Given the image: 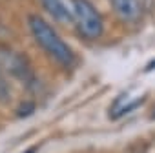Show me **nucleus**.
<instances>
[{
	"mask_svg": "<svg viewBox=\"0 0 155 153\" xmlns=\"http://www.w3.org/2000/svg\"><path fill=\"white\" fill-rule=\"evenodd\" d=\"M113 13L126 24L139 22L142 17L140 0H110Z\"/></svg>",
	"mask_w": 155,
	"mask_h": 153,
	"instance_id": "obj_4",
	"label": "nucleus"
},
{
	"mask_svg": "<svg viewBox=\"0 0 155 153\" xmlns=\"http://www.w3.org/2000/svg\"><path fill=\"white\" fill-rule=\"evenodd\" d=\"M40 4L46 9V13L51 18H55L57 22L68 24L71 20V13H69L68 6L64 4V0H40Z\"/></svg>",
	"mask_w": 155,
	"mask_h": 153,
	"instance_id": "obj_5",
	"label": "nucleus"
},
{
	"mask_svg": "<svg viewBox=\"0 0 155 153\" xmlns=\"http://www.w3.org/2000/svg\"><path fill=\"white\" fill-rule=\"evenodd\" d=\"M22 153H37V148H28V149L22 151Z\"/></svg>",
	"mask_w": 155,
	"mask_h": 153,
	"instance_id": "obj_6",
	"label": "nucleus"
},
{
	"mask_svg": "<svg viewBox=\"0 0 155 153\" xmlns=\"http://www.w3.org/2000/svg\"><path fill=\"white\" fill-rule=\"evenodd\" d=\"M0 67L17 75V79H20V80L29 79V67H28L26 58L9 49H0Z\"/></svg>",
	"mask_w": 155,
	"mask_h": 153,
	"instance_id": "obj_3",
	"label": "nucleus"
},
{
	"mask_svg": "<svg viewBox=\"0 0 155 153\" xmlns=\"http://www.w3.org/2000/svg\"><path fill=\"white\" fill-rule=\"evenodd\" d=\"M28 26L29 31L33 35V38L37 40V44L60 66L71 67L75 64V53L71 51V47L64 42V38L57 33V29L42 17L38 15H29L28 17Z\"/></svg>",
	"mask_w": 155,
	"mask_h": 153,
	"instance_id": "obj_1",
	"label": "nucleus"
},
{
	"mask_svg": "<svg viewBox=\"0 0 155 153\" xmlns=\"http://www.w3.org/2000/svg\"><path fill=\"white\" fill-rule=\"evenodd\" d=\"M73 18L82 38L97 40L102 37L104 33L102 17L90 0H73Z\"/></svg>",
	"mask_w": 155,
	"mask_h": 153,
	"instance_id": "obj_2",
	"label": "nucleus"
},
{
	"mask_svg": "<svg viewBox=\"0 0 155 153\" xmlns=\"http://www.w3.org/2000/svg\"><path fill=\"white\" fill-rule=\"evenodd\" d=\"M153 119H155V113H153Z\"/></svg>",
	"mask_w": 155,
	"mask_h": 153,
	"instance_id": "obj_7",
	"label": "nucleus"
}]
</instances>
